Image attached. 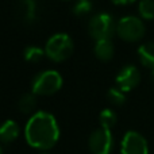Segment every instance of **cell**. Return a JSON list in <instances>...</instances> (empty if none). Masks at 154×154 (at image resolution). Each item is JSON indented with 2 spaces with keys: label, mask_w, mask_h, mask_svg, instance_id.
I'll list each match as a JSON object with an SVG mask.
<instances>
[{
  "label": "cell",
  "mask_w": 154,
  "mask_h": 154,
  "mask_svg": "<svg viewBox=\"0 0 154 154\" xmlns=\"http://www.w3.org/2000/svg\"><path fill=\"white\" fill-rule=\"evenodd\" d=\"M96 57L101 61H109V60L114 57V43L111 42V39H104V41H97L95 43V48H93Z\"/></svg>",
  "instance_id": "obj_12"
},
{
  "label": "cell",
  "mask_w": 154,
  "mask_h": 154,
  "mask_svg": "<svg viewBox=\"0 0 154 154\" xmlns=\"http://www.w3.org/2000/svg\"><path fill=\"white\" fill-rule=\"evenodd\" d=\"M122 154H149V146L143 135L137 131H128L122 139Z\"/></svg>",
  "instance_id": "obj_7"
},
{
  "label": "cell",
  "mask_w": 154,
  "mask_h": 154,
  "mask_svg": "<svg viewBox=\"0 0 154 154\" xmlns=\"http://www.w3.org/2000/svg\"><path fill=\"white\" fill-rule=\"evenodd\" d=\"M45 50H42L38 46H29L24 49V60L29 62H38L43 58L45 56Z\"/></svg>",
  "instance_id": "obj_16"
},
{
  "label": "cell",
  "mask_w": 154,
  "mask_h": 154,
  "mask_svg": "<svg viewBox=\"0 0 154 154\" xmlns=\"http://www.w3.org/2000/svg\"><path fill=\"white\" fill-rule=\"evenodd\" d=\"M88 32L93 39L104 41L111 39L112 35L116 32V23L112 15L107 12H99L92 16L88 23Z\"/></svg>",
  "instance_id": "obj_3"
},
{
  "label": "cell",
  "mask_w": 154,
  "mask_h": 154,
  "mask_svg": "<svg viewBox=\"0 0 154 154\" xmlns=\"http://www.w3.org/2000/svg\"><path fill=\"white\" fill-rule=\"evenodd\" d=\"M92 0H77L75 7H73V14L76 16H85L92 10Z\"/></svg>",
  "instance_id": "obj_17"
},
{
  "label": "cell",
  "mask_w": 154,
  "mask_h": 154,
  "mask_svg": "<svg viewBox=\"0 0 154 154\" xmlns=\"http://www.w3.org/2000/svg\"><path fill=\"white\" fill-rule=\"evenodd\" d=\"M37 107V97L34 93H24L18 101V108L23 114H31Z\"/></svg>",
  "instance_id": "obj_13"
},
{
  "label": "cell",
  "mask_w": 154,
  "mask_h": 154,
  "mask_svg": "<svg viewBox=\"0 0 154 154\" xmlns=\"http://www.w3.org/2000/svg\"><path fill=\"white\" fill-rule=\"evenodd\" d=\"M24 137L30 146L49 150L60 138V128L56 118L46 111H39L29 119L24 127Z\"/></svg>",
  "instance_id": "obj_1"
},
{
  "label": "cell",
  "mask_w": 154,
  "mask_h": 154,
  "mask_svg": "<svg viewBox=\"0 0 154 154\" xmlns=\"http://www.w3.org/2000/svg\"><path fill=\"white\" fill-rule=\"evenodd\" d=\"M19 137V126L15 120H5L0 126V141L11 143Z\"/></svg>",
  "instance_id": "obj_11"
},
{
  "label": "cell",
  "mask_w": 154,
  "mask_h": 154,
  "mask_svg": "<svg viewBox=\"0 0 154 154\" xmlns=\"http://www.w3.org/2000/svg\"><path fill=\"white\" fill-rule=\"evenodd\" d=\"M114 4H118V5H126V4H131L134 3L135 0H111Z\"/></svg>",
  "instance_id": "obj_19"
},
{
  "label": "cell",
  "mask_w": 154,
  "mask_h": 154,
  "mask_svg": "<svg viewBox=\"0 0 154 154\" xmlns=\"http://www.w3.org/2000/svg\"><path fill=\"white\" fill-rule=\"evenodd\" d=\"M18 14L22 22L32 23L37 18V3L35 0H19L18 3Z\"/></svg>",
  "instance_id": "obj_9"
},
{
  "label": "cell",
  "mask_w": 154,
  "mask_h": 154,
  "mask_svg": "<svg viewBox=\"0 0 154 154\" xmlns=\"http://www.w3.org/2000/svg\"><path fill=\"white\" fill-rule=\"evenodd\" d=\"M42 154H49V153H42Z\"/></svg>",
  "instance_id": "obj_21"
},
{
  "label": "cell",
  "mask_w": 154,
  "mask_h": 154,
  "mask_svg": "<svg viewBox=\"0 0 154 154\" xmlns=\"http://www.w3.org/2000/svg\"><path fill=\"white\" fill-rule=\"evenodd\" d=\"M99 120H100V126H101V127L111 130V128L116 125L118 118H116L115 111H112V109H109V108H106V109H103V111L100 112Z\"/></svg>",
  "instance_id": "obj_14"
},
{
  "label": "cell",
  "mask_w": 154,
  "mask_h": 154,
  "mask_svg": "<svg viewBox=\"0 0 154 154\" xmlns=\"http://www.w3.org/2000/svg\"><path fill=\"white\" fill-rule=\"evenodd\" d=\"M141 81V73H139L138 68L134 65H126L122 68L119 75L116 76V84L118 88L123 92H128V91L134 89Z\"/></svg>",
  "instance_id": "obj_8"
},
{
  "label": "cell",
  "mask_w": 154,
  "mask_h": 154,
  "mask_svg": "<svg viewBox=\"0 0 154 154\" xmlns=\"http://www.w3.org/2000/svg\"><path fill=\"white\" fill-rule=\"evenodd\" d=\"M138 57L139 61L143 66L150 69L152 76L154 79V42H146L139 46L138 49Z\"/></svg>",
  "instance_id": "obj_10"
},
{
  "label": "cell",
  "mask_w": 154,
  "mask_h": 154,
  "mask_svg": "<svg viewBox=\"0 0 154 154\" xmlns=\"http://www.w3.org/2000/svg\"><path fill=\"white\" fill-rule=\"evenodd\" d=\"M62 87V77L57 70H45L38 73L32 80V93L49 96L58 92Z\"/></svg>",
  "instance_id": "obj_4"
},
{
  "label": "cell",
  "mask_w": 154,
  "mask_h": 154,
  "mask_svg": "<svg viewBox=\"0 0 154 154\" xmlns=\"http://www.w3.org/2000/svg\"><path fill=\"white\" fill-rule=\"evenodd\" d=\"M73 41L68 34L58 32L49 38L45 46V53L51 61L62 62L68 60L73 53Z\"/></svg>",
  "instance_id": "obj_2"
},
{
  "label": "cell",
  "mask_w": 154,
  "mask_h": 154,
  "mask_svg": "<svg viewBox=\"0 0 154 154\" xmlns=\"http://www.w3.org/2000/svg\"><path fill=\"white\" fill-rule=\"evenodd\" d=\"M0 154H3V152H2V147H0Z\"/></svg>",
  "instance_id": "obj_20"
},
{
  "label": "cell",
  "mask_w": 154,
  "mask_h": 154,
  "mask_svg": "<svg viewBox=\"0 0 154 154\" xmlns=\"http://www.w3.org/2000/svg\"><path fill=\"white\" fill-rule=\"evenodd\" d=\"M89 149L93 154H109L114 146L111 130L99 127L89 137Z\"/></svg>",
  "instance_id": "obj_6"
},
{
  "label": "cell",
  "mask_w": 154,
  "mask_h": 154,
  "mask_svg": "<svg viewBox=\"0 0 154 154\" xmlns=\"http://www.w3.org/2000/svg\"><path fill=\"white\" fill-rule=\"evenodd\" d=\"M138 11L143 19H154V0H139Z\"/></svg>",
  "instance_id": "obj_15"
},
{
  "label": "cell",
  "mask_w": 154,
  "mask_h": 154,
  "mask_svg": "<svg viewBox=\"0 0 154 154\" xmlns=\"http://www.w3.org/2000/svg\"><path fill=\"white\" fill-rule=\"evenodd\" d=\"M116 34L123 41L135 42L145 35V24L137 16H125L116 23Z\"/></svg>",
  "instance_id": "obj_5"
},
{
  "label": "cell",
  "mask_w": 154,
  "mask_h": 154,
  "mask_svg": "<svg viewBox=\"0 0 154 154\" xmlns=\"http://www.w3.org/2000/svg\"><path fill=\"white\" fill-rule=\"evenodd\" d=\"M108 99L112 104L115 106H122L126 101V95L123 91H120L119 88H109L108 89Z\"/></svg>",
  "instance_id": "obj_18"
}]
</instances>
